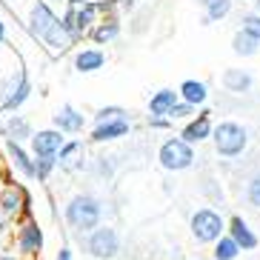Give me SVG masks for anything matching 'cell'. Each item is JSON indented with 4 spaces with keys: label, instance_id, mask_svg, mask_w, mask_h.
I'll return each instance as SVG.
<instances>
[{
    "label": "cell",
    "instance_id": "1",
    "mask_svg": "<svg viewBox=\"0 0 260 260\" xmlns=\"http://www.w3.org/2000/svg\"><path fill=\"white\" fill-rule=\"evenodd\" d=\"M63 217L75 232H92L103 220V203L94 194H75L63 209Z\"/></svg>",
    "mask_w": 260,
    "mask_h": 260
},
{
    "label": "cell",
    "instance_id": "2",
    "mask_svg": "<svg viewBox=\"0 0 260 260\" xmlns=\"http://www.w3.org/2000/svg\"><path fill=\"white\" fill-rule=\"evenodd\" d=\"M31 94V80L23 69L12 72V75L0 83V109H6V112H15L20 109L29 100Z\"/></svg>",
    "mask_w": 260,
    "mask_h": 260
},
{
    "label": "cell",
    "instance_id": "3",
    "mask_svg": "<svg viewBox=\"0 0 260 260\" xmlns=\"http://www.w3.org/2000/svg\"><path fill=\"white\" fill-rule=\"evenodd\" d=\"M86 252L98 260H112L120 252V237H117V232L112 226H98L86 237Z\"/></svg>",
    "mask_w": 260,
    "mask_h": 260
},
{
    "label": "cell",
    "instance_id": "4",
    "mask_svg": "<svg viewBox=\"0 0 260 260\" xmlns=\"http://www.w3.org/2000/svg\"><path fill=\"white\" fill-rule=\"evenodd\" d=\"M54 20H57V15L52 12V6H49L46 0H31L29 12H26V17H23V26H26V31H29L31 38L40 40L49 29H52Z\"/></svg>",
    "mask_w": 260,
    "mask_h": 260
},
{
    "label": "cell",
    "instance_id": "5",
    "mask_svg": "<svg viewBox=\"0 0 260 260\" xmlns=\"http://www.w3.org/2000/svg\"><path fill=\"white\" fill-rule=\"evenodd\" d=\"M157 160H160L163 169L169 172H180V169H189L191 160H194V152H191V146L183 143V140H166L160 146V152H157Z\"/></svg>",
    "mask_w": 260,
    "mask_h": 260
},
{
    "label": "cell",
    "instance_id": "6",
    "mask_svg": "<svg viewBox=\"0 0 260 260\" xmlns=\"http://www.w3.org/2000/svg\"><path fill=\"white\" fill-rule=\"evenodd\" d=\"M66 143V135L57 129H40L29 138V146H31V157L40 160V157H57V152L63 149Z\"/></svg>",
    "mask_w": 260,
    "mask_h": 260
},
{
    "label": "cell",
    "instance_id": "7",
    "mask_svg": "<svg viewBox=\"0 0 260 260\" xmlns=\"http://www.w3.org/2000/svg\"><path fill=\"white\" fill-rule=\"evenodd\" d=\"M191 232H194V237H198L200 243H212V240H217L220 232H223L220 214L212 212V209H200V212L191 217Z\"/></svg>",
    "mask_w": 260,
    "mask_h": 260
},
{
    "label": "cell",
    "instance_id": "8",
    "mask_svg": "<svg viewBox=\"0 0 260 260\" xmlns=\"http://www.w3.org/2000/svg\"><path fill=\"white\" fill-rule=\"evenodd\" d=\"M214 146H217V152L226 154V157L237 154V152L246 146L243 129H240L237 123H220V126L214 129Z\"/></svg>",
    "mask_w": 260,
    "mask_h": 260
},
{
    "label": "cell",
    "instance_id": "9",
    "mask_svg": "<svg viewBox=\"0 0 260 260\" xmlns=\"http://www.w3.org/2000/svg\"><path fill=\"white\" fill-rule=\"evenodd\" d=\"M52 123H54L52 129L63 132V135H80L83 126H86V115L80 109H75L72 103H63V106L52 115Z\"/></svg>",
    "mask_w": 260,
    "mask_h": 260
},
{
    "label": "cell",
    "instance_id": "10",
    "mask_svg": "<svg viewBox=\"0 0 260 260\" xmlns=\"http://www.w3.org/2000/svg\"><path fill=\"white\" fill-rule=\"evenodd\" d=\"M98 3H83V6H69V12H66V20L72 23V31H75V38H83L86 31L92 29L94 23H98Z\"/></svg>",
    "mask_w": 260,
    "mask_h": 260
},
{
    "label": "cell",
    "instance_id": "11",
    "mask_svg": "<svg viewBox=\"0 0 260 260\" xmlns=\"http://www.w3.org/2000/svg\"><path fill=\"white\" fill-rule=\"evenodd\" d=\"M17 249L26 257H35V254L43 249V229H40L35 220H26L20 229H17Z\"/></svg>",
    "mask_w": 260,
    "mask_h": 260
},
{
    "label": "cell",
    "instance_id": "12",
    "mask_svg": "<svg viewBox=\"0 0 260 260\" xmlns=\"http://www.w3.org/2000/svg\"><path fill=\"white\" fill-rule=\"evenodd\" d=\"M40 40H43V46L49 49V54H52V57L63 54L66 49L72 46V43H75V38H72L69 31H66V29L60 26V17L54 20V23H52V29H49V31H46V35H43Z\"/></svg>",
    "mask_w": 260,
    "mask_h": 260
},
{
    "label": "cell",
    "instance_id": "13",
    "mask_svg": "<svg viewBox=\"0 0 260 260\" xmlns=\"http://www.w3.org/2000/svg\"><path fill=\"white\" fill-rule=\"evenodd\" d=\"M23 206H29V194H26L20 186H6L0 191V212L6 217H15Z\"/></svg>",
    "mask_w": 260,
    "mask_h": 260
},
{
    "label": "cell",
    "instance_id": "14",
    "mask_svg": "<svg viewBox=\"0 0 260 260\" xmlns=\"http://www.w3.org/2000/svg\"><path fill=\"white\" fill-rule=\"evenodd\" d=\"M6 146H9V157H12V166H15L23 177L35 180V177H38V172H35V157H31V154L26 152L20 143H15V140H9Z\"/></svg>",
    "mask_w": 260,
    "mask_h": 260
},
{
    "label": "cell",
    "instance_id": "15",
    "mask_svg": "<svg viewBox=\"0 0 260 260\" xmlns=\"http://www.w3.org/2000/svg\"><path fill=\"white\" fill-rule=\"evenodd\" d=\"M123 135H129V120L120 117V120H109V123H100L92 129V143H106V140H117Z\"/></svg>",
    "mask_w": 260,
    "mask_h": 260
},
{
    "label": "cell",
    "instance_id": "16",
    "mask_svg": "<svg viewBox=\"0 0 260 260\" xmlns=\"http://www.w3.org/2000/svg\"><path fill=\"white\" fill-rule=\"evenodd\" d=\"M3 132H6L9 140H15V143H23V140H29L35 132H31V123L26 120L23 115H9L6 120H3Z\"/></svg>",
    "mask_w": 260,
    "mask_h": 260
},
{
    "label": "cell",
    "instance_id": "17",
    "mask_svg": "<svg viewBox=\"0 0 260 260\" xmlns=\"http://www.w3.org/2000/svg\"><path fill=\"white\" fill-rule=\"evenodd\" d=\"M106 66V54L100 52V49H83V52H77L75 57V69L89 75V72H98Z\"/></svg>",
    "mask_w": 260,
    "mask_h": 260
},
{
    "label": "cell",
    "instance_id": "18",
    "mask_svg": "<svg viewBox=\"0 0 260 260\" xmlns=\"http://www.w3.org/2000/svg\"><path fill=\"white\" fill-rule=\"evenodd\" d=\"M177 103V92H172V89H160L157 94H152V100H149V115L152 117H166L172 109H175Z\"/></svg>",
    "mask_w": 260,
    "mask_h": 260
},
{
    "label": "cell",
    "instance_id": "19",
    "mask_svg": "<svg viewBox=\"0 0 260 260\" xmlns=\"http://www.w3.org/2000/svg\"><path fill=\"white\" fill-rule=\"evenodd\" d=\"M89 35H92V40H94V43H100V46H103V43H112V40L120 35V23H117V20H103V23L92 26Z\"/></svg>",
    "mask_w": 260,
    "mask_h": 260
},
{
    "label": "cell",
    "instance_id": "20",
    "mask_svg": "<svg viewBox=\"0 0 260 260\" xmlns=\"http://www.w3.org/2000/svg\"><path fill=\"white\" fill-rule=\"evenodd\" d=\"M177 98H183V103H189V106H198V103L206 100V86L198 83V80H186V83L180 86Z\"/></svg>",
    "mask_w": 260,
    "mask_h": 260
},
{
    "label": "cell",
    "instance_id": "21",
    "mask_svg": "<svg viewBox=\"0 0 260 260\" xmlns=\"http://www.w3.org/2000/svg\"><path fill=\"white\" fill-rule=\"evenodd\" d=\"M209 129H212V126H209V117L200 115L198 120H191L183 129V143H198V140L209 138Z\"/></svg>",
    "mask_w": 260,
    "mask_h": 260
},
{
    "label": "cell",
    "instance_id": "22",
    "mask_svg": "<svg viewBox=\"0 0 260 260\" xmlns=\"http://www.w3.org/2000/svg\"><path fill=\"white\" fill-rule=\"evenodd\" d=\"M232 240H235L237 246H243V249H254V246H257V237L249 232V226H246L240 217L232 220Z\"/></svg>",
    "mask_w": 260,
    "mask_h": 260
},
{
    "label": "cell",
    "instance_id": "23",
    "mask_svg": "<svg viewBox=\"0 0 260 260\" xmlns=\"http://www.w3.org/2000/svg\"><path fill=\"white\" fill-rule=\"evenodd\" d=\"M237 252H240V246H237L232 237H220V243L214 249V260H235Z\"/></svg>",
    "mask_w": 260,
    "mask_h": 260
},
{
    "label": "cell",
    "instance_id": "24",
    "mask_svg": "<svg viewBox=\"0 0 260 260\" xmlns=\"http://www.w3.org/2000/svg\"><path fill=\"white\" fill-rule=\"evenodd\" d=\"M120 117H126V112H123L120 106L98 109V112H94V126H100V123H109V120H120Z\"/></svg>",
    "mask_w": 260,
    "mask_h": 260
},
{
    "label": "cell",
    "instance_id": "25",
    "mask_svg": "<svg viewBox=\"0 0 260 260\" xmlns=\"http://www.w3.org/2000/svg\"><path fill=\"white\" fill-rule=\"evenodd\" d=\"M77 152H80V143H77V140H66V143H63V149L57 152V157H54V160H57V166H69V160L75 157Z\"/></svg>",
    "mask_w": 260,
    "mask_h": 260
},
{
    "label": "cell",
    "instance_id": "26",
    "mask_svg": "<svg viewBox=\"0 0 260 260\" xmlns=\"http://www.w3.org/2000/svg\"><path fill=\"white\" fill-rule=\"evenodd\" d=\"M203 3H206L209 17H212V20H220L223 15H229V9H232L229 0H203Z\"/></svg>",
    "mask_w": 260,
    "mask_h": 260
},
{
    "label": "cell",
    "instance_id": "27",
    "mask_svg": "<svg viewBox=\"0 0 260 260\" xmlns=\"http://www.w3.org/2000/svg\"><path fill=\"white\" fill-rule=\"evenodd\" d=\"M254 49H257V40L249 38V35H235V52L237 54H254Z\"/></svg>",
    "mask_w": 260,
    "mask_h": 260
},
{
    "label": "cell",
    "instance_id": "28",
    "mask_svg": "<svg viewBox=\"0 0 260 260\" xmlns=\"http://www.w3.org/2000/svg\"><path fill=\"white\" fill-rule=\"evenodd\" d=\"M54 169H57V160H54V157H40V160H35L38 180H49V175H52Z\"/></svg>",
    "mask_w": 260,
    "mask_h": 260
},
{
    "label": "cell",
    "instance_id": "29",
    "mask_svg": "<svg viewBox=\"0 0 260 260\" xmlns=\"http://www.w3.org/2000/svg\"><path fill=\"white\" fill-rule=\"evenodd\" d=\"M226 86L235 89V92H243L246 86H249V77L240 75V72H226Z\"/></svg>",
    "mask_w": 260,
    "mask_h": 260
},
{
    "label": "cell",
    "instance_id": "30",
    "mask_svg": "<svg viewBox=\"0 0 260 260\" xmlns=\"http://www.w3.org/2000/svg\"><path fill=\"white\" fill-rule=\"evenodd\" d=\"M243 35H249V38L260 40V17H254V15L243 17Z\"/></svg>",
    "mask_w": 260,
    "mask_h": 260
},
{
    "label": "cell",
    "instance_id": "31",
    "mask_svg": "<svg viewBox=\"0 0 260 260\" xmlns=\"http://www.w3.org/2000/svg\"><path fill=\"white\" fill-rule=\"evenodd\" d=\"M191 115V106L189 103H175V109L169 112V117H189Z\"/></svg>",
    "mask_w": 260,
    "mask_h": 260
},
{
    "label": "cell",
    "instance_id": "32",
    "mask_svg": "<svg viewBox=\"0 0 260 260\" xmlns=\"http://www.w3.org/2000/svg\"><path fill=\"white\" fill-rule=\"evenodd\" d=\"M249 200H252L254 206H260V177H254L252 186H249Z\"/></svg>",
    "mask_w": 260,
    "mask_h": 260
},
{
    "label": "cell",
    "instance_id": "33",
    "mask_svg": "<svg viewBox=\"0 0 260 260\" xmlns=\"http://www.w3.org/2000/svg\"><path fill=\"white\" fill-rule=\"evenodd\" d=\"M57 260H72V249H69V246H63L60 252H57Z\"/></svg>",
    "mask_w": 260,
    "mask_h": 260
},
{
    "label": "cell",
    "instance_id": "34",
    "mask_svg": "<svg viewBox=\"0 0 260 260\" xmlns=\"http://www.w3.org/2000/svg\"><path fill=\"white\" fill-rule=\"evenodd\" d=\"M3 43H6V20L0 17V46H3Z\"/></svg>",
    "mask_w": 260,
    "mask_h": 260
},
{
    "label": "cell",
    "instance_id": "35",
    "mask_svg": "<svg viewBox=\"0 0 260 260\" xmlns=\"http://www.w3.org/2000/svg\"><path fill=\"white\" fill-rule=\"evenodd\" d=\"M69 6H83V3H92V0H66Z\"/></svg>",
    "mask_w": 260,
    "mask_h": 260
},
{
    "label": "cell",
    "instance_id": "36",
    "mask_svg": "<svg viewBox=\"0 0 260 260\" xmlns=\"http://www.w3.org/2000/svg\"><path fill=\"white\" fill-rule=\"evenodd\" d=\"M0 260H17L15 254H0Z\"/></svg>",
    "mask_w": 260,
    "mask_h": 260
},
{
    "label": "cell",
    "instance_id": "37",
    "mask_svg": "<svg viewBox=\"0 0 260 260\" xmlns=\"http://www.w3.org/2000/svg\"><path fill=\"white\" fill-rule=\"evenodd\" d=\"M46 3H60V0H46Z\"/></svg>",
    "mask_w": 260,
    "mask_h": 260
},
{
    "label": "cell",
    "instance_id": "38",
    "mask_svg": "<svg viewBox=\"0 0 260 260\" xmlns=\"http://www.w3.org/2000/svg\"><path fill=\"white\" fill-rule=\"evenodd\" d=\"M257 9H260V0H257Z\"/></svg>",
    "mask_w": 260,
    "mask_h": 260
}]
</instances>
